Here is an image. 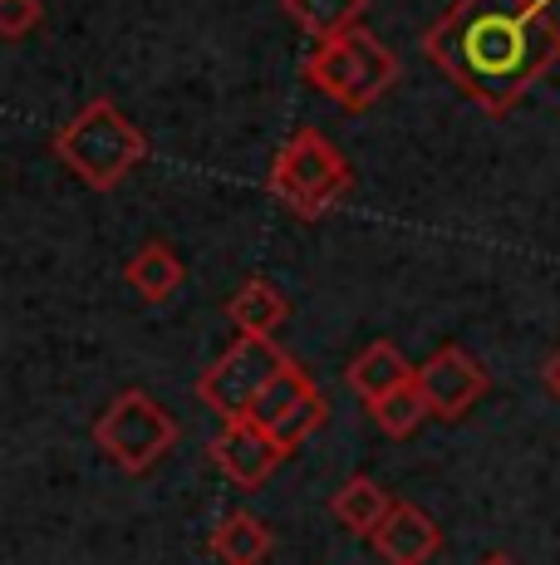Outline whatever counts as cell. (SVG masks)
<instances>
[{
	"label": "cell",
	"instance_id": "cell-1",
	"mask_svg": "<svg viewBox=\"0 0 560 565\" xmlns=\"http://www.w3.org/2000/svg\"><path fill=\"white\" fill-rule=\"evenodd\" d=\"M423 54L482 114H506L560 64V25L546 0H457L423 35Z\"/></svg>",
	"mask_w": 560,
	"mask_h": 565
},
{
	"label": "cell",
	"instance_id": "cell-2",
	"mask_svg": "<svg viewBox=\"0 0 560 565\" xmlns=\"http://www.w3.org/2000/svg\"><path fill=\"white\" fill-rule=\"evenodd\" d=\"M55 158L84 188L114 192L118 182L148 158V134L118 104L94 99L55 134Z\"/></svg>",
	"mask_w": 560,
	"mask_h": 565
},
{
	"label": "cell",
	"instance_id": "cell-3",
	"mask_svg": "<svg viewBox=\"0 0 560 565\" xmlns=\"http://www.w3.org/2000/svg\"><path fill=\"white\" fill-rule=\"evenodd\" d=\"M349 188H354V168L320 128H295L280 143L271 172H266V192L276 202H286L295 216H305V222L335 212L349 198Z\"/></svg>",
	"mask_w": 560,
	"mask_h": 565
},
{
	"label": "cell",
	"instance_id": "cell-4",
	"mask_svg": "<svg viewBox=\"0 0 560 565\" xmlns=\"http://www.w3.org/2000/svg\"><path fill=\"white\" fill-rule=\"evenodd\" d=\"M305 79L330 104H340L344 114H364V108H374L398 84V54L359 25L349 35L320 40L305 60Z\"/></svg>",
	"mask_w": 560,
	"mask_h": 565
},
{
	"label": "cell",
	"instance_id": "cell-5",
	"mask_svg": "<svg viewBox=\"0 0 560 565\" xmlns=\"http://www.w3.org/2000/svg\"><path fill=\"white\" fill-rule=\"evenodd\" d=\"M94 443L123 472H148L177 448V418L158 404L148 388H123L109 398V408L94 418Z\"/></svg>",
	"mask_w": 560,
	"mask_h": 565
},
{
	"label": "cell",
	"instance_id": "cell-6",
	"mask_svg": "<svg viewBox=\"0 0 560 565\" xmlns=\"http://www.w3.org/2000/svg\"><path fill=\"white\" fill-rule=\"evenodd\" d=\"M286 364H290V354H280L276 340H246V334H236L231 350L197 379V398L217 413L222 423H236L251 413L261 388L271 384Z\"/></svg>",
	"mask_w": 560,
	"mask_h": 565
},
{
	"label": "cell",
	"instance_id": "cell-7",
	"mask_svg": "<svg viewBox=\"0 0 560 565\" xmlns=\"http://www.w3.org/2000/svg\"><path fill=\"white\" fill-rule=\"evenodd\" d=\"M246 418H251L256 428L271 433V438H276L286 452H300L320 428H325L330 404H325V394L315 388V379H310L305 369L290 360V364L271 379V384L261 388V398L251 404V413H246Z\"/></svg>",
	"mask_w": 560,
	"mask_h": 565
},
{
	"label": "cell",
	"instance_id": "cell-8",
	"mask_svg": "<svg viewBox=\"0 0 560 565\" xmlns=\"http://www.w3.org/2000/svg\"><path fill=\"white\" fill-rule=\"evenodd\" d=\"M418 388H423L433 418L457 423L462 413H472V404H482L492 379H487V364H482L477 354H467L462 344H443L433 360L418 364Z\"/></svg>",
	"mask_w": 560,
	"mask_h": 565
},
{
	"label": "cell",
	"instance_id": "cell-9",
	"mask_svg": "<svg viewBox=\"0 0 560 565\" xmlns=\"http://www.w3.org/2000/svg\"><path fill=\"white\" fill-rule=\"evenodd\" d=\"M290 452L280 448L266 428H256L251 418H236L212 438V462L226 472V482H236L241 492H256L276 477V467L286 462Z\"/></svg>",
	"mask_w": 560,
	"mask_h": 565
},
{
	"label": "cell",
	"instance_id": "cell-10",
	"mask_svg": "<svg viewBox=\"0 0 560 565\" xmlns=\"http://www.w3.org/2000/svg\"><path fill=\"white\" fill-rule=\"evenodd\" d=\"M369 546L379 551L384 565H428L443 551V531L438 521L413 502H394V512L384 516V526L369 536Z\"/></svg>",
	"mask_w": 560,
	"mask_h": 565
},
{
	"label": "cell",
	"instance_id": "cell-11",
	"mask_svg": "<svg viewBox=\"0 0 560 565\" xmlns=\"http://www.w3.org/2000/svg\"><path fill=\"white\" fill-rule=\"evenodd\" d=\"M418 379V364H408L403 354H398L394 340H374L364 344L359 354H354V364L344 369V384L354 388V398H364V404H379V398L398 394L403 384H413Z\"/></svg>",
	"mask_w": 560,
	"mask_h": 565
},
{
	"label": "cell",
	"instance_id": "cell-12",
	"mask_svg": "<svg viewBox=\"0 0 560 565\" xmlns=\"http://www.w3.org/2000/svg\"><path fill=\"white\" fill-rule=\"evenodd\" d=\"M182 276H187V270H182V256L172 252L168 242H143L123 266V280L138 290L143 306H168V300L182 290Z\"/></svg>",
	"mask_w": 560,
	"mask_h": 565
},
{
	"label": "cell",
	"instance_id": "cell-13",
	"mask_svg": "<svg viewBox=\"0 0 560 565\" xmlns=\"http://www.w3.org/2000/svg\"><path fill=\"white\" fill-rule=\"evenodd\" d=\"M226 320H231V330L246 334V340H271L280 324L290 320V300L280 296L271 280L251 276L231 300H226Z\"/></svg>",
	"mask_w": 560,
	"mask_h": 565
},
{
	"label": "cell",
	"instance_id": "cell-14",
	"mask_svg": "<svg viewBox=\"0 0 560 565\" xmlns=\"http://www.w3.org/2000/svg\"><path fill=\"white\" fill-rule=\"evenodd\" d=\"M207 551L222 565H266V556L276 551V536L256 512H226L207 536Z\"/></svg>",
	"mask_w": 560,
	"mask_h": 565
},
{
	"label": "cell",
	"instance_id": "cell-15",
	"mask_svg": "<svg viewBox=\"0 0 560 565\" xmlns=\"http://www.w3.org/2000/svg\"><path fill=\"white\" fill-rule=\"evenodd\" d=\"M389 512H394V497L384 492L374 477H349V482L330 497V516H335L349 536H364V541L384 526V516Z\"/></svg>",
	"mask_w": 560,
	"mask_h": 565
},
{
	"label": "cell",
	"instance_id": "cell-16",
	"mask_svg": "<svg viewBox=\"0 0 560 565\" xmlns=\"http://www.w3.org/2000/svg\"><path fill=\"white\" fill-rule=\"evenodd\" d=\"M280 6H286V15L320 45V40H335V35L359 30L369 0H280Z\"/></svg>",
	"mask_w": 560,
	"mask_h": 565
},
{
	"label": "cell",
	"instance_id": "cell-17",
	"mask_svg": "<svg viewBox=\"0 0 560 565\" xmlns=\"http://www.w3.org/2000/svg\"><path fill=\"white\" fill-rule=\"evenodd\" d=\"M369 413H374V423H379V428L389 433V438H408V433H413L433 408H428L423 388H418V379H413V384H403L398 394L379 398V404H374Z\"/></svg>",
	"mask_w": 560,
	"mask_h": 565
},
{
	"label": "cell",
	"instance_id": "cell-18",
	"mask_svg": "<svg viewBox=\"0 0 560 565\" xmlns=\"http://www.w3.org/2000/svg\"><path fill=\"white\" fill-rule=\"evenodd\" d=\"M40 20H45L40 0H0V35L6 40H25Z\"/></svg>",
	"mask_w": 560,
	"mask_h": 565
},
{
	"label": "cell",
	"instance_id": "cell-19",
	"mask_svg": "<svg viewBox=\"0 0 560 565\" xmlns=\"http://www.w3.org/2000/svg\"><path fill=\"white\" fill-rule=\"evenodd\" d=\"M541 379H546V388H551V398L560 404V350L546 360V369H541Z\"/></svg>",
	"mask_w": 560,
	"mask_h": 565
},
{
	"label": "cell",
	"instance_id": "cell-20",
	"mask_svg": "<svg viewBox=\"0 0 560 565\" xmlns=\"http://www.w3.org/2000/svg\"><path fill=\"white\" fill-rule=\"evenodd\" d=\"M482 565H516V561H511V556H502V551H492V556L482 561Z\"/></svg>",
	"mask_w": 560,
	"mask_h": 565
}]
</instances>
